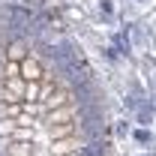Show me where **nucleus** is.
I'll return each instance as SVG.
<instances>
[{
	"mask_svg": "<svg viewBox=\"0 0 156 156\" xmlns=\"http://www.w3.org/2000/svg\"><path fill=\"white\" fill-rule=\"evenodd\" d=\"M84 144L78 135H69V138H60V141H51V156H72L78 153Z\"/></svg>",
	"mask_w": 156,
	"mask_h": 156,
	"instance_id": "nucleus-1",
	"label": "nucleus"
},
{
	"mask_svg": "<svg viewBox=\"0 0 156 156\" xmlns=\"http://www.w3.org/2000/svg\"><path fill=\"white\" fill-rule=\"evenodd\" d=\"M21 78L30 84V81H42L45 78V72H42V63H39L36 57H24L21 60Z\"/></svg>",
	"mask_w": 156,
	"mask_h": 156,
	"instance_id": "nucleus-2",
	"label": "nucleus"
},
{
	"mask_svg": "<svg viewBox=\"0 0 156 156\" xmlns=\"http://www.w3.org/2000/svg\"><path fill=\"white\" fill-rule=\"evenodd\" d=\"M75 117V105H63V108H54L45 114V126H60V123H72Z\"/></svg>",
	"mask_w": 156,
	"mask_h": 156,
	"instance_id": "nucleus-3",
	"label": "nucleus"
},
{
	"mask_svg": "<svg viewBox=\"0 0 156 156\" xmlns=\"http://www.w3.org/2000/svg\"><path fill=\"white\" fill-rule=\"evenodd\" d=\"M42 105H45V114L54 111V108H63V105H72V93L69 90H57V93H51V99H45Z\"/></svg>",
	"mask_w": 156,
	"mask_h": 156,
	"instance_id": "nucleus-4",
	"label": "nucleus"
},
{
	"mask_svg": "<svg viewBox=\"0 0 156 156\" xmlns=\"http://www.w3.org/2000/svg\"><path fill=\"white\" fill-rule=\"evenodd\" d=\"M6 156H33V141H6Z\"/></svg>",
	"mask_w": 156,
	"mask_h": 156,
	"instance_id": "nucleus-5",
	"label": "nucleus"
},
{
	"mask_svg": "<svg viewBox=\"0 0 156 156\" xmlns=\"http://www.w3.org/2000/svg\"><path fill=\"white\" fill-rule=\"evenodd\" d=\"M45 129H48V138H51V141L75 135V123H60V126H45Z\"/></svg>",
	"mask_w": 156,
	"mask_h": 156,
	"instance_id": "nucleus-6",
	"label": "nucleus"
},
{
	"mask_svg": "<svg viewBox=\"0 0 156 156\" xmlns=\"http://www.w3.org/2000/svg\"><path fill=\"white\" fill-rule=\"evenodd\" d=\"M24 87H27L24 78H6V93L12 99H24Z\"/></svg>",
	"mask_w": 156,
	"mask_h": 156,
	"instance_id": "nucleus-7",
	"label": "nucleus"
},
{
	"mask_svg": "<svg viewBox=\"0 0 156 156\" xmlns=\"http://www.w3.org/2000/svg\"><path fill=\"white\" fill-rule=\"evenodd\" d=\"M24 57H27V45H24V42H12V45L6 48V60H9V63H21Z\"/></svg>",
	"mask_w": 156,
	"mask_h": 156,
	"instance_id": "nucleus-8",
	"label": "nucleus"
},
{
	"mask_svg": "<svg viewBox=\"0 0 156 156\" xmlns=\"http://www.w3.org/2000/svg\"><path fill=\"white\" fill-rule=\"evenodd\" d=\"M9 141H33V129H27V126H18V129L9 135Z\"/></svg>",
	"mask_w": 156,
	"mask_h": 156,
	"instance_id": "nucleus-9",
	"label": "nucleus"
},
{
	"mask_svg": "<svg viewBox=\"0 0 156 156\" xmlns=\"http://www.w3.org/2000/svg\"><path fill=\"white\" fill-rule=\"evenodd\" d=\"M15 129H18V123H15V120H9V117H6V120H0V135H3V138H9Z\"/></svg>",
	"mask_w": 156,
	"mask_h": 156,
	"instance_id": "nucleus-10",
	"label": "nucleus"
},
{
	"mask_svg": "<svg viewBox=\"0 0 156 156\" xmlns=\"http://www.w3.org/2000/svg\"><path fill=\"white\" fill-rule=\"evenodd\" d=\"M3 72H6L3 78H21V63H6Z\"/></svg>",
	"mask_w": 156,
	"mask_h": 156,
	"instance_id": "nucleus-11",
	"label": "nucleus"
}]
</instances>
